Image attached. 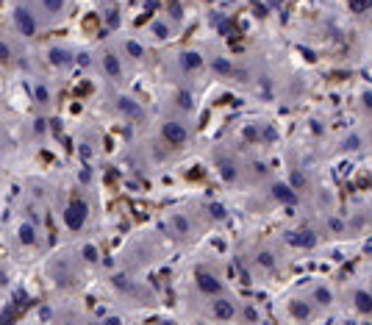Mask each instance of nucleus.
Here are the masks:
<instances>
[{
	"label": "nucleus",
	"instance_id": "nucleus-1",
	"mask_svg": "<svg viewBox=\"0 0 372 325\" xmlns=\"http://www.w3.org/2000/svg\"><path fill=\"white\" fill-rule=\"evenodd\" d=\"M208 319L211 322H233L239 319V303L233 297H211V306H208Z\"/></svg>",
	"mask_w": 372,
	"mask_h": 325
},
{
	"label": "nucleus",
	"instance_id": "nucleus-2",
	"mask_svg": "<svg viewBox=\"0 0 372 325\" xmlns=\"http://www.w3.org/2000/svg\"><path fill=\"white\" fill-rule=\"evenodd\" d=\"M161 139H164L169 147H183V144L189 142V128H186V122H180V119H167V122H161Z\"/></svg>",
	"mask_w": 372,
	"mask_h": 325
},
{
	"label": "nucleus",
	"instance_id": "nucleus-3",
	"mask_svg": "<svg viewBox=\"0 0 372 325\" xmlns=\"http://www.w3.org/2000/svg\"><path fill=\"white\" fill-rule=\"evenodd\" d=\"M86 217H89L86 200H83V197H72V200L67 203V208H64V222H67V228H69V231H81L83 222H86Z\"/></svg>",
	"mask_w": 372,
	"mask_h": 325
},
{
	"label": "nucleus",
	"instance_id": "nucleus-4",
	"mask_svg": "<svg viewBox=\"0 0 372 325\" xmlns=\"http://www.w3.org/2000/svg\"><path fill=\"white\" fill-rule=\"evenodd\" d=\"M286 311H289L291 322H297V325L311 322V319H314V314H316V308H314L305 297H291V300H289V306H286Z\"/></svg>",
	"mask_w": 372,
	"mask_h": 325
},
{
	"label": "nucleus",
	"instance_id": "nucleus-5",
	"mask_svg": "<svg viewBox=\"0 0 372 325\" xmlns=\"http://www.w3.org/2000/svg\"><path fill=\"white\" fill-rule=\"evenodd\" d=\"M194 286H197V292L200 294H205V297H219L222 294V281L214 275V272H197L194 275Z\"/></svg>",
	"mask_w": 372,
	"mask_h": 325
},
{
	"label": "nucleus",
	"instance_id": "nucleus-6",
	"mask_svg": "<svg viewBox=\"0 0 372 325\" xmlns=\"http://www.w3.org/2000/svg\"><path fill=\"white\" fill-rule=\"evenodd\" d=\"M14 25H17V31H19L22 36H36V31H39L36 17H33L31 8H25V6H17V8H14Z\"/></svg>",
	"mask_w": 372,
	"mask_h": 325
},
{
	"label": "nucleus",
	"instance_id": "nucleus-7",
	"mask_svg": "<svg viewBox=\"0 0 372 325\" xmlns=\"http://www.w3.org/2000/svg\"><path fill=\"white\" fill-rule=\"evenodd\" d=\"M286 242L289 244H294V247H303V250H311V247H316V231H311V228H297V231H289L286 233Z\"/></svg>",
	"mask_w": 372,
	"mask_h": 325
},
{
	"label": "nucleus",
	"instance_id": "nucleus-8",
	"mask_svg": "<svg viewBox=\"0 0 372 325\" xmlns=\"http://www.w3.org/2000/svg\"><path fill=\"white\" fill-rule=\"evenodd\" d=\"M308 303H311L314 308H319V311L330 308V306L336 303V297H333V289H330L328 283H316V286L311 289V297H308Z\"/></svg>",
	"mask_w": 372,
	"mask_h": 325
},
{
	"label": "nucleus",
	"instance_id": "nucleus-9",
	"mask_svg": "<svg viewBox=\"0 0 372 325\" xmlns=\"http://www.w3.org/2000/svg\"><path fill=\"white\" fill-rule=\"evenodd\" d=\"M178 64H180L183 72H197V69H203L205 58H203L200 50H183V53L178 56Z\"/></svg>",
	"mask_w": 372,
	"mask_h": 325
},
{
	"label": "nucleus",
	"instance_id": "nucleus-10",
	"mask_svg": "<svg viewBox=\"0 0 372 325\" xmlns=\"http://www.w3.org/2000/svg\"><path fill=\"white\" fill-rule=\"evenodd\" d=\"M272 197H275L280 206H294V203H297V192H294L291 183H286V181H275V183H272Z\"/></svg>",
	"mask_w": 372,
	"mask_h": 325
},
{
	"label": "nucleus",
	"instance_id": "nucleus-11",
	"mask_svg": "<svg viewBox=\"0 0 372 325\" xmlns=\"http://www.w3.org/2000/svg\"><path fill=\"white\" fill-rule=\"evenodd\" d=\"M117 111L125 114V117H130V119H139L142 117V103L133 100V97H128V94H119L117 97Z\"/></svg>",
	"mask_w": 372,
	"mask_h": 325
},
{
	"label": "nucleus",
	"instance_id": "nucleus-12",
	"mask_svg": "<svg viewBox=\"0 0 372 325\" xmlns=\"http://www.w3.org/2000/svg\"><path fill=\"white\" fill-rule=\"evenodd\" d=\"M353 308L364 317H372V292L369 289H355L353 292Z\"/></svg>",
	"mask_w": 372,
	"mask_h": 325
},
{
	"label": "nucleus",
	"instance_id": "nucleus-13",
	"mask_svg": "<svg viewBox=\"0 0 372 325\" xmlns=\"http://www.w3.org/2000/svg\"><path fill=\"white\" fill-rule=\"evenodd\" d=\"M100 61H103V69H105V75H108V78H114V81H119V78H122V61H119V56H117V53H111V50H108V53H103V58H100Z\"/></svg>",
	"mask_w": 372,
	"mask_h": 325
},
{
	"label": "nucleus",
	"instance_id": "nucleus-14",
	"mask_svg": "<svg viewBox=\"0 0 372 325\" xmlns=\"http://www.w3.org/2000/svg\"><path fill=\"white\" fill-rule=\"evenodd\" d=\"M47 58H50L53 67H69V64H75V53H69L67 47H50Z\"/></svg>",
	"mask_w": 372,
	"mask_h": 325
},
{
	"label": "nucleus",
	"instance_id": "nucleus-15",
	"mask_svg": "<svg viewBox=\"0 0 372 325\" xmlns=\"http://www.w3.org/2000/svg\"><path fill=\"white\" fill-rule=\"evenodd\" d=\"M17 239H19V244L33 247V244H36V228H33L31 222H22V225L17 228Z\"/></svg>",
	"mask_w": 372,
	"mask_h": 325
},
{
	"label": "nucleus",
	"instance_id": "nucleus-16",
	"mask_svg": "<svg viewBox=\"0 0 372 325\" xmlns=\"http://www.w3.org/2000/svg\"><path fill=\"white\" fill-rule=\"evenodd\" d=\"M172 231L178 236H189L192 233V222L183 217V214H172Z\"/></svg>",
	"mask_w": 372,
	"mask_h": 325
},
{
	"label": "nucleus",
	"instance_id": "nucleus-17",
	"mask_svg": "<svg viewBox=\"0 0 372 325\" xmlns=\"http://www.w3.org/2000/svg\"><path fill=\"white\" fill-rule=\"evenodd\" d=\"M239 319L244 322V325H255L258 322V308L255 306H239Z\"/></svg>",
	"mask_w": 372,
	"mask_h": 325
},
{
	"label": "nucleus",
	"instance_id": "nucleus-18",
	"mask_svg": "<svg viewBox=\"0 0 372 325\" xmlns=\"http://www.w3.org/2000/svg\"><path fill=\"white\" fill-rule=\"evenodd\" d=\"M255 264H258V267H264V269H275L278 258H275V253H272V250H261V253H258V258H255Z\"/></svg>",
	"mask_w": 372,
	"mask_h": 325
},
{
	"label": "nucleus",
	"instance_id": "nucleus-19",
	"mask_svg": "<svg viewBox=\"0 0 372 325\" xmlns=\"http://www.w3.org/2000/svg\"><path fill=\"white\" fill-rule=\"evenodd\" d=\"M211 67H214V72H219V75H233V64H230V58H214L211 61Z\"/></svg>",
	"mask_w": 372,
	"mask_h": 325
},
{
	"label": "nucleus",
	"instance_id": "nucleus-20",
	"mask_svg": "<svg viewBox=\"0 0 372 325\" xmlns=\"http://www.w3.org/2000/svg\"><path fill=\"white\" fill-rule=\"evenodd\" d=\"M347 6H350L353 14H366V11H372V0H347Z\"/></svg>",
	"mask_w": 372,
	"mask_h": 325
},
{
	"label": "nucleus",
	"instance_id": "nucleus-21",
	"mask_svg": "<svg viewBox=\"0 0 372 325\" xmlns=\"http://www.w3.org/2000/svg\"><path fill=\"white\" fill-rule=\"evenodd\" d=\"M150 33H153L155 39H167V36H169V25L161 22V19H155V22L150 25Z\"/></svg>",
	"mask_w": 372,
	"mask_h": 325
},
{
	"label": "nucleus",
	"instance_id": "nucleus-22",
	"mask_svg": "<svg viewBox=\"0 0 372 325\" xmlns=\"http://www.w3.org/2000/svg\"><path fill=\"white\" fill-rule=\"evenodd\" d=\"M125 53H128L130 58H142V56H144V47H142L136 39H128V42H125Z\"/></svg>",
	"mask_w": 372,
	"mask_h": 325
},
{
	"label": "nucleus",
	"instance_id": "nucleus-23",
	"mask_svg": "<svg viewBox=\"0 0 372 325\" xmlns=\"http://www.w3.org/2000/svg\"><path fill=\"white\" fill-rule=\"evenodd\" d=\"M219 175H222L225 181H236V167H233L230 161H219Z\"/></svg>",
	"mask_w": 372,
	"mask_h": 325
},
{
	"label": "nucleus",
	"instance_id": "nucleus-24",
	"mask_svg": "<svg viewBox=\"0 0 372 325\" xmlns=\"http://www.w3.org/2000/svg\"><path fill=\"white\" fill-rule=\"evenodd\" d=\"M42 6H44L47 14H61L64 11V0H42Z\"/></svg>",
	"mask_w": 372,
	"mask_h": 325
},
{
	"label": "nucleus",
	"instance_id": "nucleus-25",
	"mask_svg": "<svg viewBox=\"0 0 372 325\" xmlns=\"http://www.w3.org/2000/svg\"><path fill=\"white\" fill-rule=\"evenodd\" d=\"M341 147H344V150H358V147H361V136H358V133H350V136L341 142Z\"/></svg>",
	"mask_w": 372,
	"mask_h": 325
},
{
	"label": "nucleus",
	"instance_id": "nucleus-26",
	"mask_svg": "<svg viewBox=\"0 0 372 325\" xmlns=\"http://www.w3.org/2000/svg\"><path fill=\"white\" fill-rule=\"evenodd\" d=\"M208 214H211L214 219H225V214H228V211H225V206H222V203H208Z\"/></svg>",
	"mask_w": 372,
	"mask_h": 325
},
{
	"label": "nucleus",
	"instance_id": "nucleus-27",
	"mask_svg": "<svg viewBox=\"0 0 372 325\" xmlns=\"http://www.w3.org/2000/svg\"><path fill=\"white\" fill-rule=\"evenodd\" d=\"M81 256H83L89 264H94V261H97V247H94V244H83V247H81Z\"/></svg>",
	"mask_w": 372,
	"mask_h": 325
},
{
	"label": "nucleus",
	"instance_id": "nucleus-28",
	"mask_svg": "<svg viewBox=\"0 0 372 325\" xmlns=\"http://www.w3.org/2000/svg\"><path fill=\"white\" fill-rule=\"evenodd\" d=\"M8 61H11V47L0 39V64H8Z\"/></svg>",
	"mask_w": 372,
	"mask_h": 325
},
{
	"label": "nucleus",
	"instance_id": "nucleus-29",
	"mask_svg": "<svg viewBox=\"0 0 372 325\" xmlns=\"http://www.w3.org/2000/svg\"><path fill=\"white\" fill-rule=\"evenodd\" d=\"M361 106H364L366 111H372V92H369V89L361 94Z\"/></svg>",
	"mask_w": 372,
	"mask_h": 325
},
{
	"label": "nucleus",
	"instance_id": "nucleus-30",
	"mask_svg": "<svg viewBox=\"0 0 372 325\" xmlns=\"http://www.w3.org/2000/svg\"><path fill=\"white\" fill-rule=\"evenodd\" d=\"M36 100H39V103H47V89H44L42 83L36 86Z\"/></svg>",
	"mask_w": 372,
	"mask_h": 325
},
{
	"label": "nucleus",
	"instance_id": "nucleus-31",
	"mask_svg": "<svg viewBox=\"0 0 372 325\" xmlns=\"http://www.w3.org/2000/svg\"><path fill=\"white\" fill-rule=\"evenodd\" d=\"M169 11H172V17H175V19L180 17V6H178V3H169Z\"/></svg>",
	"mask_w": 372,
	"mask_h": 325
}]
</instances>
